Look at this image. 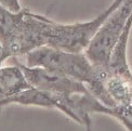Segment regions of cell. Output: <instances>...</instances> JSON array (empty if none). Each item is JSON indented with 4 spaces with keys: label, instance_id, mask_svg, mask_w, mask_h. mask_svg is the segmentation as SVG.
I'll list each match as a JSON object with an SVG mask.
<instances>
[{
    "label": "cell",
    "instance_id": "1",
    "mask_svg": "<svg viewBox=\"0 0 132 131\" xmlns=\"http://www.w3.org/2000/svg\"><path fill=\"white\" fill-rule=\"evenodd\" d=\"M26 66L42 67L85 84L98 101L107 106L117 104L109 95L105 79L85 53H73L43 46L26 54Z\"/></svg>",
    "mask_w": 132,
    "mask_h": 131
},
{
    "label": "cell",
    "instance_id": "2",
    "mask_svg": "<svg viewBox=\"0 0 132 131\" xmlns=\"http://www.w3.org/2000/svg\"><path fill=\"white\" fill-rule=\"evenodd\" d=\"M131 13L132 0H122L119 7L108 16L96 31L85 51L87 58L97 68L105 81L111 77L108 68L113 50Z\"/></svg>",
    "mask_w": 132,
    "mask_h": 131
},
{
    "label": "cell",
    "instance_id": "3",
    "mask_svg": "<svg viewBox=\"0 0 132 131\" xmlns=\"http://www.w3.org/2000/svg\"><path fill=\"white\" fill-rule=\"evenodd\" d=\"M11 60H12L13 64L18 65L22 69L28 84L38 90L62 95L91 93L85 84L67 77L65 75L51 72V70H48L42 67H28L20 63L16 58H11Z\"/></svg>",
    "mask_w": 132,
    "mask_h": 131
},
{
    "label": "cell",
    "instance_id": "4",
    "mask_svg": "<svg viewBox=\"0 0 132 131\" xmlns=\"http://www.w3.org/2000/svg\"><path fill=\"white\" fill-rule=\"evenodd\" d=\"M30 87L18 65L0 67V95L2 97L14 95Z\"/></svg>",
    "mask_w": 132,
    "mask_h": 131
},
{
    "label": "cell",
    "instance_id": "5",
    "mask_svg": "<svg viewBox=\"0 0 132 131\" xmlns=\"http://www.w3.org/2000/svg\"><path fill=\"white\" fill-rule=\"evenodd\" d=\"M101 113L117 118L123 126L132 131V104L130 103H118L115 106H107L101 101H96L93 105V114Z\"/></svg>",
    "mask_w": 132,
    "mask_h": 131
},
{
    "label": "cell",
    "instance_id": "6",
    "mask_svg": "<svg viewBox=\"0 0 132 131\" xmlns=\"http://www.w3.org/2000/svg\"><path fill=\"white\" fill-rule=\"evenodd\" d=\"M0 5L12 11V12H19L22 10L20 0H0Z\"/></svg>",
    "mask_w": 132,
    "mask_h": 131
},
{
    "label": "cell",
    "instance_id": "7",
    "mask_svg": "<svg viewBox=\"0 0 132 131\" xmlns=\"http://www.w3.org/2000/svg\"><path fill=\"white\" fill-rule=\"evenodd\" d=\"M126 103H130V104H132V86L130 87V89H129L128 95H127V101H126Z\"/></svg>",
    "mask_w": 132,
    "mask_h": 131
},
{
    "label": "cell",
    "instance_id": "8",
    "mask_svg": "<svg viewBox=\"0 0 132 131\" xmlns=\"http://www.w3.org/2000/svg\"><path fill=\"white\" fill-rule=\"evenodd\" d=\"M2 62H3V60H2L1 58H0V67H1V64H2Z\"/></svg>",
    "mask_w": 132,
    "mask_h": 131
}]
</instances>
